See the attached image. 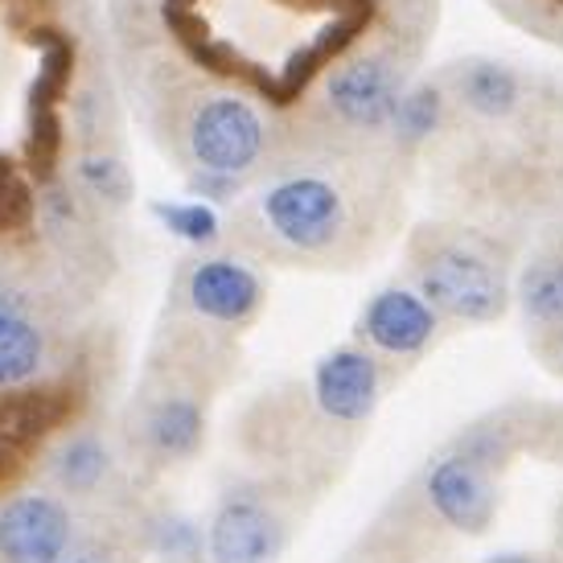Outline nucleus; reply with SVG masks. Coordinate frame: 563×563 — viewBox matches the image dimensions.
I'll return each mask as SVG.
<instances>
[{
    "instance_id": "1",
    "label": "nucleus",
    "mask_w": 563,
    "mask_h": 563,
    "mask_svg": "<svg viewBox=\"0 0 563 563\" xmlns=\"http://www.w3.org/2000/svg\"><path fill=\"white\" fill-rule=\"evenodd\" d=\"M515 423H473L423 465L416 494L440 531L485 534L501 501V470L510 465L518 440Z\"/></svg>"
},
{
    "instance_id": "2",
    "label": "nucleus",
    "mask_w": 563,
    "mask_h": 563,
    "mask_svg": "<svg viewBox=\"0 0 563 563\" xmlns=\"http://www.w3.org/2000/svg\"><path fill=\"white\" fill-rule=\"evenodd\" d=\"M292 539L288 494L267 482L222 489L202 527L206 563H280Z\"/></svg>"
},
{
    "instance_id": "3",
    "label": "nucleus",
    "mask_w": 563,
    "mask_h": 563,
    "mask_svg": "<svg viewBox=\"0 0 563 563\" xmlns=\"http://www.w3.org/2000/svg\"><path fill=\"white\" fill-rule=\"evenodd\" d=\"M420 297L437 317L444 313L485 325L506 313L510 288H506L501 264H494L485 251L470 243H440L420 264Z\"/></svg>"
},
{
    "instance_id": "4",
    "label": "nucleus",
    "mask_w": 563,
    "mask_h": 563,
    "mask_svg": "<svg viewBox=\"0 0 563 563\" xmlns=\"http://www.w3.org/2000/svg\"><path fill=\"white\" fill-rule=\"evenodd\" d=\"M30 42L42 49V66L37 79L30 87V141H25V161L30 173L49 186L58 173V157H63V108L66 91H70V75H75V42L63 30H42L30 33Z\"/></svg>"
},
{
    "instance_id": "5",
    "label": "nucleus",
    "mask_w": 563,
    "mask_h": 563,
    "mask_svg": "<svg viewBox=\"0 0 563 563\" xmlns=\"http://www.w3.org/2000/svg\"><path fill=\"white\" fill-rule=\"evenodd\" d=\"M267 231L292 251H329L345 231L342 194L321 177H288L260 202Z\"/></svg>"
},
{
    "instance_id": "6",
    "label": "nucleus",
    "mask_w": 563,
    "mask_h": 563,
    "mask_svg": "<svg viewBox=\"0 0 563 563\" xmlns=\"http://www.w3.org/2000/svg\"><path fill=\"white\" fill-rule=\"evenodd\" d=\"M383 399V366L371 350L342 345L313 366V404L329 432H362Z\"/></svg>"
},
{
    "instance_id": "7",
    "label": "nucleus",
    "mask_w": 563,
    "mask_h": 563,
    "mask_svg": "<svg viewBox=\"0 0 563 563\" xmlns=\"http://www.w3.org/2000/svg\"><path fill=\"white\" fill-rule=\"evenodd\" d=\"M75 531V506L49 489H21L0 501V563H58Z\"/></svg>"
},
{
    "instance_id": "8",
    "label": "nucleus",
    "mask_w": 563,
    "mask_h": 563,
    "mask_svg": "<svg viewBox=\"0 0 563 563\" xmlns=\"http://www.w3.org/2000/svg\"><path fill=\"white\" fill-rule=\"evenodd\" d=\"M189 153L206 173L239 177L264 153V124L260 115L231 95H219L194 111L189 120Z\"/></svg>"
},
{
    "instance_id": "9",
    "label": "nucleus",
    "mask_w": 563,
    "mask_h": 563,
    "mask_svg": "<svg viewBox=\"0 0 563 563\" xmlns=\"http://www.w3.org/2000/svg\"><path fill=\"white\" fill-rule=\"evenodd\" d=\"M136 449L148 465H186L206 444V395L194 387H165L148 395L136 416Z\"/></svg>"
},
{
    "instance_id": "10",
    "label": "nucleus",
    "mask_w": 563,
    "mask_h": 563,
    "mask_svg": "<svg viewBox=\"0 0 563 563\" xmlns=\"http://www.w3.org/2000/svg\"><path fill=\"white\" fill-rule=\"evenodd\" d=\"M440 329V317L428 309L420 292L407 288H383L362 309V338L371 345V354H387V358H420L432 345Z\"/></svg>"
},
{
    "instance_id": "11",
    "label": "nucleus",
    "mask_w": 563,
    "mask_h": 563,
    "mask_svg": "<svg viewBox=\"0 0 563 563\" xmlns=\"http://www.w3.org/2000/svg\"><path fill=\"white\" fill-rule=\"evenodd\" d=\"M46 473H49V494L70 506V501H103L115 485V473H120V461H115V449L103 432L95 428H79V432H66L46 456Z\"/></svg>"
},
{
    "instance_id": "12",
    "label": "nucleus",
    "mask_w": 563,
    "mask_h": 563,
    "mask_svg": "<svg viewBox=\"0 0 563 563\" xmlns=\"http://www.w3.org/2000/svg\"><path fill=\"white\" fill-rule=\"evenodd\" d=\"M189 309L214 325H247L264 305V284L247 264L235 260H198L186 276Z\"/></svg>"
},
{
    "instance_id": "13",
    "label": "nucleus",
    "mask_w": 563,
    "mask_h": 563,
    "mask_svg": "<svg viewBox=\"0 0 563 563\" xmlns=\"http://www.w3.org/2000/svg\"><path fill=\"white\" fill-rule=\"evenodd\" d=\"M329 103L354 128H383L391 124V111L399 103V75L378 58L342 66L329 79Z\"/></svg>"
},
{
    "instance_id": "14",
    "label": "nucleus",
    "mask_w": 563,
    "mask_h": 563,
    "mask_svg": "<svg viewBox=\"0 0 563 563\" xmlns=\"http://www.w3.org/2000/svg\"><path fill=\"white\" fill-rule=\"evenodd\" d=\"M366 25H371V16H358V13H342L329 30L317 33L313 46L297 49L288 63H284L280 79H272V103H292V99H300L305 95V87L317 79V70L321 66H329L338 54H345V46H354L358 42V33H366Z\"/></svg>"
},
{
    "instance_id": "15",
    "label": "nucleus",
    "mask_w": 563,
    "mask_h": 563,
    "mask_svg": "<svg viewBox=\"0 0 563 563\" xmlns=\"http://www.w3.org/2000/svg\"><path fill=\"white\" fill-rule=\"evenodd\" d=\"M46 366V329L30 313H0V391H21Z\"/></svg>"
},
{
    "instance_id": "16",
    "label": "nucleus",
    "mask_w": 563,
    "mask_h": 563,
    "mask_svg": "<svg viewBox=\"0 0 563 563\" xmlns=\"http://www.w3.org/2000/svg\"><path fill=\"white\" fill-rule=\"evenodd\" d=\"M518 305H522L531 325L563 333V255H548L522 272Z\"/></svg>"
},
{
    "instance_id": "17",
    "label": "nucleus",
    "mask_w": 563,
    "mask_h": 563,
    "mask_svg": "<svg viewBox=\"0 0 563 563\" xmlns=\"http://www.w3.org/2000/svg\"><path fill=\"white\" fill-rule=\"evenodd\" d=\"M136 539H141V551H153L165 563L202 560V527L189 515H177V510L144 515L136 522Z\"/></svg>"
},
{
    "instance_id": "18",
    "label": "nucleus",
    "mask_w": 563,
    "mask_h": 563,
    "mask_svg": "<svg viewBox=\"0 0 563 563\" xmlns=\"http://www.w3.org/2000/svg\"><path fill=\"white\" fill-rule=\"evenodd\" d=\"M461 95L473 111L482 115H510L518 103V79L510 66L501 63H473L465 75H461Z\"/></svg>"
},
{
    "instance_id": "19",
    "label": "nucleus",
    "mask_w": 563,
    "mask_h": 563,
    "mask_svg": "<svg viewBox=\"0 0 563 563\" xmlns=\"http://www.w3.org/2000/svg\"><path fill=\"white\" fill-rule=\"evenodd\" d=\"M141 555V539L136 527H79L70 548L58 555V563H136Z\"/></svg>"
},
{
    "instance_id": "20",
    "label": "nucleus",
    "mask_w": 563,
    "mask_h": 563,
    "mask_svg": "<svg viewBox=\"0 0 563 563\" xmlns=\"http://www.w3.org/2000/svg\"><path fill=\"white\" fill-rule=\"evenodd\" d=\"M148 210L169 235L186 239L194 247H210L219 239V214L206 202H153Z\"/></svg>"
},
{
    "instance_id": "21",
    "label": "nucleus",
    "mask_w": 563,
    "mask_h": 563,
    "mask_svg": "<svg viewBox=\"0 0 563 563\" xmlns=\"http://www.w3.org/2000/svg\"><path fill=\"white\" fill-rule=\"evenodd\" d=\"M395 136L404 144H420L428 132H437L440 124V91L437 87H416V91L399 95V103L391 111Z\"/></svg>"
},
{
    "instance_id": "22",
    "label": "nucleus",
    "mask_w": 563,
    "mask_h": 563,
    "mask_svg": "<svg viewBox=\"0 0 563 563\" xmlns=\"http://www.w3.org/2000/svg\"><path fill=\"white\" fill-rule=\"evenodd\" d=\"M33 222V189L13 161L0 157V231H21Z\"/></svg>"
},
{
    "instance_id": "23",
    "label": "nucleus",
    "mask_w": 563,
    "mask_h": 563,
    "mask_svg": "<svg viewBox=\"0 0 563 563\" xmlns=\"http://www.w3.org/2000/svg\"><path fill=\"white\" fill-rule=\"evenodd\" d=\"M79 181L111 206H124L132 198V177L115 157H87L79 165Z\"/></svg>"
},
{
    "instance_id": "24",
    "label": "nucleus",
    "mask_w": 563,
    "mask_h": 563,
    "mask_svg": "<svg viewBox=\"0 0 563 563\" xmlns=\"http://www.w3.org/2000/svg\"><path fill=\"white\" fill-rule=\"evenodd\" d=\"M186 186L194 198H206V202H231V198H239V177H227V173L198 169Z\"/></svg>"
},
{
    "instance_id": "25",
    "label": "nucleus",
    "mask_w": 563,
    "mask_h": 563,
    "mask_svg": "<svg viewBox=\"0 0 563 563\" xmlns=\"http://www.w3.org/2000/svg\"><path fill=\"white\" fill-rule=\"evenodd\" d=\"M485 563H551L548 555H531V551H501V555H489Z\"/></svg>"
},
{
    "instance_id": "26",
    "label": "nucleus",
    "mask_w": 563,
    "mask_h": 563,
    "mask_svg": "<svg viewBox=\"0 0 563 563\" xmlns=\"http://www.w3.org/2000/svg\"><path fill=\"white\" fill-rule=\"evenodd\" d=\"M165 4H177V9H194V0H165Z\"/></svg>"
},
{
    "instance_id": "27",
    "label": "nucleus",
    "mask_w": 563,
    "mask_h": 563,
    "mask_svg": "<svg viewBox=\"0 0 563 563\" xmlns=\"http://www.w3.org/2000/svg\"><path fill=\"white\" fill-rule=\"evenodd\" d=\"M555 563H563V510H560V560Z\"/></svg>"
},
{
    "instance_id": "28",
    "label": "nucleus",
    "mask_w": 563,
    "mask_h": 563,
    "mask_svg": "<svg viewBox=\"0 0 563 563\" xmlns=\"http://www.w3.org/2000/svg\"><path fill=\"white\" fill-rule=\"evenodd\" d=\"M560 358H563V333H560Z\"/></svg>"
}]
</instances>
